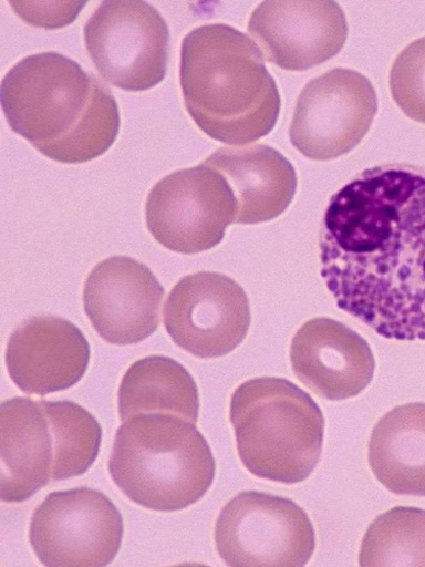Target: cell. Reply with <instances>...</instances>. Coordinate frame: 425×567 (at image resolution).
<instances>
[{
  "label": "cell",
  "instance_id": "cell-17",
  "mask_svg": "<svg viewBox=\"0 0 425 567\" xmlns=\"http://www.w3.org/2000/svg\"><path fill=\"white\" fill-rule=\"evenodd\" d=\"M0 493L22 503L53 480L54 441L41 401L14 398L0 409Z\"/></svg>",
  "mask_w": 425,
  "mask_h": 567
},
{
  "label": "cell",
  "instance_id": "cell-12",
  "mask_svg": "<svg viewBox=\"0 0 425 567\" xmlns=\"http://www.w3.org/2000/svg\"><path fill=\"white\" fill-rule=\"evenodd\" d=\"M164 297L162 284L146 265L129 257H112L89 274L83 305L100 337L125 347L156 332Z\"/></svg>",
  "mask_w": 425,
  "mask_h": 567
},
{
  "label": "cell",
  "instance_id": "cell-4",
  "mask_svg": "<svg viewBox=\"0 0 425 567\" xmlns=\"http://www.w3.org/2000/svg\"><path fill=\"white\" fill-rule=\"evenodd\" d=\"M110 472L116 486L135 504L176 512L208 493L216 462L195 423L174 414H138L118 429Z\"/></svg>",
  "mask_w": 425,
  "mask_h": 567
},
{
  "label": "cell",
  "instance_id": "cell-18",
  "mask_svg": "<svg viewBox=\"0 0 425 567\" xmlns=\"http://www.w3.org/2000/svg\"><path fill=\"white\" fill-rule=\"evenodd\" d=\"M369 464L377 482L401 496L425 497V403H408L375 424Z\"/></svg>",
  "mask_w": 425,
  "mask_h": 567
},
{
  "label": "cell",
  "instance_id": "cell-3",
  "mask_svg": "<svg viewBox=\"0 0 425 567\" xmlns=\"http://www.w3.org/2000/svg\"><path fill=\"white\" fill-rule=\"evenodd\" d=\"M179 81L187 113L222 144H252L277 124L281 100L276 81L257 43L238 29L207 24L188 33Z\"/></svg>",
  "mask_w": 425,
  "mask_h": 567
},
{
  "label": "cell",
  "instance_id": "cell-8",
  "mask_svg": "<svg viewBox=\"0 0 425 567\" xmlns=\"http://www.w3.org/2000/svg\"><path fill=\"white\" fill-rule=\"evenodd\" d=\"M169 29L147 2H104L84 27L86 51L108 83L129 92L149 90L166 76Z\"/></svg>",
  "mask_w": 425,
  "mask_h": 567
},
{
  "label": "cell",
  "instance_id": "cell-2",
  "mask_svg": "<svg viewBox=\"0 0 425 567\" xmlns=\"http://www.w3.org/2000/svg\"><path fill=\"white\" fill-rule=\"evenodd\" d=\"M2 107L15 133L45 157L63 164L101 157L121 128L111 89L55 52L25 58L7 74Z\"/></svg>",
  "mask_w": 425,
  "mask_h": 567
},
{
  "label": "cell",
  "instance_id": "cell-9",
  "mask_svg": "<svg viewBox=\"0 0 425 567\" xmlns=\"http://www.w3.org/2000/svg\"><path fill=\"white\" fill-rule=\"evenodd\" d=\"M124 537L123 517L103 493L86 487L52 493L34 511L30 544L44 566H107Z\"/></svg>",
  "mask_w": 425,
  "mask_h": 567
},
{
  "label": "cell",
  "instance_id": "cell-16",
  "mask_svg": "<svg viewBox=\"0 0 425 567\" xmlns=\"http://www.w3.org/2000/svg\"><path fill=\"white\" fill-rule=\"evenodd\" d=\"M227 181L236 199L235 223L255 225L278 218L292 204L297 172L276 150L258 144L224 147L205 162Z\"/></svg>",
  "mask_w": 425,
  "mask_h": 567
},
{
  "label": "cell",
  "instance_id": "cell-20",
  "mask_svg": "<svg viewBox=\"0 0 425 567\" xmlns=\"http://www.w3.org/2000/svg\"><path fill=\"white\" fill-rule=\"evenodd\" d=\"M54 441L53 480L85 474L97 460L103 430L84 408L70 401H41Z\"/></svg>",
  "mask_w": 425,
  "mask_h": 567
},
{
  "label": "cell",
  "instance_id": "cell-23",
  "mask_svg": "<svg viewBox=\"0 0 425 567\" xmlns=\"http://www.w3.org/2000/svg\"><path fill=\"white\" fill-rule=\"evenodd\" d=\"M86 2H10L28 24L54 30L73 23Z\"/></svg>",
  "mask_w": 425,
  "mask_h": 567
},
{
  "label": "cell",
  "instance_id": "cell-13",
  "mask_svg": "<svg viewBox=\"0 0 425 567\" xmlns=\"http://www.w3.org/2000/svg\"><path fill=\"white\" fill-rule=\"evenodd\" d=\"M249 33L269 63L307 71L340 54L349 23L335 2H265L251 14Z\"/></svg>",
  "mask_w": 425,
  "mask_h": 567
},
{
  "label": "cell",
  "instance_id": "cell-1",
  "mask_svg": "<svg viewBox=\"0 0 425 567\" xmlns=\"http://www.w3.org/2000/svg\"><path fill=\"white\" fill-rule=\"evenodd\" d=\"M321 276L340 309L377 336L425 341V169L362 172L330 199Z\"/></svg>",
  "mask_w": 425,
  "mask_h": 567
},
{
  "label": "cell",
  "instance_id": "cell-21",
  "mask_svg": "<svg viewBox=\"0 0 425 567\" xmlns=\"http://www.w3.org/2000/svg\"><path fill=\"white\" fill-rule=\"evenodd\" d=\"M360 566H425V509L398 506L370 525Z\"/></svg>",
  "mask_w": 425,
  "mask_h": 567
},
{
  "label": "cell",
  "instance_id": "cell-7",
  "mask_svg": "<svg viewBox=\"0 0 425 567\" xmlns=\"http://www.w3.org/2000/svg\"><path fill=\"white\" fill-rule=\"evenodd\" d=\"M236 199L226 178L205 163L160 179L146 203V221L153 238L182 255L217 247L235 223Z\"/></svg>",
  "mask_w": 425,
  "mask_h": 567
},
{
  "label": "cell",
  "instance_id": "cell-14",
  "mask_svg": "<svg viewBox=\"0 0 425 567\" xmlns=\"http://www.w3.org/2000/svg\"><path fill=\"white\" fill-rule=\"evenodd\" d=\"M90 357V344L79 327L61 317L35 316L11 336L7 364L22 392L44 396L76 385Z\"/></svg>",
  "mask_w": 425,
  "mask_h": 567
},
{
  "label": "cell",
  "instance_id": "cell-11",
  "mask_svg": "<svg viewBox=\"0 0 425 567\" xmlns=\"http://www.w3.org/2000/svg\"><path fill=\"white\" fill-rule=\"evenodd\" d=\"M164 324L182 350L200 359L221 358L249 334V298L238 281L224 274L188 275L169 293Z\"/></svg>",
  "mask_w": 425,
  "mask_h": 567
},
{
  "label": "cell",
  "instance_id": "cell-19",
  "mask_svg": "<svg viewBox=\"0 0 425 567\" xmlns=\"http://www.w3.org/2000/svg\"><path fill=\"white\" fill-rule=\"evenodd\" d=\"M200 411L194 377L177 361L151 355L133 363L118 391L122 421L138 414H174L195 424Z\"/></svg>",
  "mask_w": 425,
  "mask_h": 567
},
{
  "label": "cell",
  "instance_id": "cell-6",
  "mask_svg": "<svg viewBox=\"0 0 425 567\" xmlns=\"http://www.w3.org/2000/svg\"><path fill=\"white\" fill-rule=\"evenodd\" d=\"M215 540L232 567L305 566L315 549L307 512L289 498L260 492H243L221 509Z\"/></svg>",
  "mask_w": 425,
  "mask_h": 567
},
{
  "label": "cell",
  "instance_id": "cell-10",
  "mask_svg": "<svg viewBox=\"0 0 425 567\" xmlns=\"http://www.w3.org/2000/svg\"><path fill=\"white\" fill-rule=\"evenodd\" d=\"M377 112L375 90L363 74L335 69L310 81L301 92L290 127L294 148L326 162L356 148Z\"/></svg>",
  "mask_w": 425,
  "mask_h": 567
},
{
  "label": "cell",
  "instance_id": "cell-22",
  "mask_svg": "<svg viewBox=\"0 0 425 567\" xmlns=\"http://www.w3.org/2000/svg\"><path fill=\"white\" fill-rule=\"evenodd\" d=\"M390 85L393 100L403 113L425 124V37L408 44L398 55Z\"/></svg>",
  "mask_w": 425,
  "mask_h": 567
},
{
  "label": "cell",
  "instance_id": "cell-15",
  "mask_svg": "<svg viewBox=\"0 0 425 567\" xmlns=\"http://www.w3.org/2000/svg\"><path fill=\"white\" fill-rule=\"evenodd\" d=\"M291 362L298 380L329 401L360 395L372 382L375 370L367 342L330 318H314L298 330Z\"/></svg>",
  "mask_w": 425,
  "mask_h": 567
},
{
  "label": "cell",
  "instance_id": "cell-5",
  "mask_svg": "<svg viewBox=\"0 0 425 567\" xmlns=\"http://www.w3.org/2000/svg\"><path fill=\"white\" fill-rule=\"evenodd\" d=\"M229 416L239 456L252 475L286 485L312 475L325 423L319 405L296 384L255 378L232 393Z\"/></svg>",
  "mask_w": 425,
  "mask_h": 567
}]
</instances>
